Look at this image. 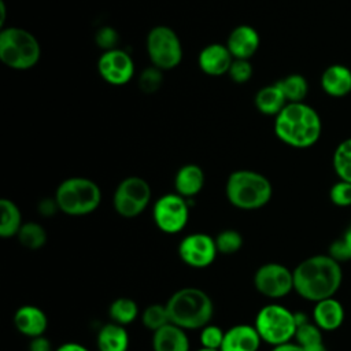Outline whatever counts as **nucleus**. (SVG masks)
I'll list each match as a JSON object with an SVG mask.
<instances>
[{
    "instance_id": "a18cd8bd",
    "label": "nucleus",
    "mask_w": 351,
    "mask_h": 351,
    "mask_svg": "<svg viewBox=\"0 0 351 351\" xmlns=\"http://www.w3.org/2000/svg\"><path fill=\"white\" fill-rule=\"evenodd\" d=\"M196 351H219V350H214V348H207V347H200L199 350Z\"/></svg>"
},
{
    "instance_id": "39448f33",
    "label": "nucleus",
    "mask_w": 351,
    "mask_h": 351,
    "mask_svg": "<svg viewBox=\"0 0 351 351\" xmlns=\"http://www.w3.org/2000/svg\"><path fill=\"white\" fill-rule=\"evenodd\" d=\"M59 211L81 217L93 213L101 203V189L90 178L70 177L63 180L55 192Z\"/></svg>"
},
{
    "instance_id": "72a5a7b5",
    "label": "nucleus",
    "mask_w": 351,
    "mask_h": 351,
    "mask_svg": "<svg viewBox=\"0 0 351 351\" xmlns=\"http://www.w3.org/2000/svg\"><path fill=\"white\" fill-rule=\"evenodd\" d=\"M223 336L225 332L222 330V328L214 325V324H208L204 328L200 329V344L202 347H207V348H214V350H219L223 341Z\"/></svg>"
},
{
    "instance_id": "2f4dec72",
    "label": "nucleus",
    "mask_w": 351,
    "mask_h": 351,
    "mask_svg": "<svg viewBox=\"0 0 351 351\" xmlns=\"http://www.w3.org/2000/svg\"><path fill=\"white\" fill-rule=\"evenodd\" d=\"M163 81V73L160 69L151 66L147 67L138 77V88L144 92V93H155Z\"/></svg>"
},
{
    "instance_id": "a211bd4d",
    "label": "nucleus",
    "mask_w": 351,
    "mask_h": 351,
    "mask_svg": "<svg viewBox=\"0 0 351 351\" xmlns=\"http://www.w3.org/2000/svg\"><path fill=\"white\" fill-rule=\"evenodd\" d=\"M319 84L328 96L346 97L351 93V69L341 63H333L322 71Z\"/></svg>"
},
{
    "instance_id": "393cba45",
    "label": "nucleus",
    "mask_w": 351,
    "mask_h": 351,
    "mask_svg": "<svg viewBox=\"0 0 351 351\" xmlns=\"http://www.w3.org/2000/svg\"><path fill=\"white\" fill-rule=\"evenodd\" d=\"M108 315L111 322L126 326L138 317V306L133 299L119 296L111 302L108 307Z\"/></svg>"
},
{
    "instance_id": "cd10ccee",
    "label": "nucleus",
    "mask_w": 351,
    "mask_h": 351,
    "mask_svg": "<svg viewBox=\"0 0 351 351\" xmlns=\"http://www.w3.org/2000/svg\"><path fill=\"white\" fill-rule=\"evenodd\" d=\"M16 237L25 248L40 250L47 243V230L37 222H25Z\"/></svg>"
},
{
    "instance_id": "f8f14e48",
    "label": "nucleus",
    "mask_w": 351,
    "mask_h": 351,
    "mask_svg": "<svg viewBox=\"0 0 351 351\" xmlns=\"http://www.w3.org/2000/svg\"><path fill=\"white\" fill-rule=\"evenodd\" d=\"M218 254L215 239L207 233H191L178 244V256L189 267H208Z\"/></svg>"
},
{
    "instance_id": "c9c22d12",
    "label": "nucleus",
    "mask_w": 351,
    "mask_h": 351,
    "mask_svg": "<svg viewBox=\"0 0 351 351\" xmlns=\"http://www.w3.org/2000/svg\"><path fill=\"white\" fill-rule=\"evenodd\" d=\"M118 43V33L111 26H103L96 33V44L103 48L104 51L115 49V45Z\"/></svg>"
},
{
    "instance_id": "412c9836",
    "label": "nucleus",
    "mask_w": 351,
    "mask_h": 351,
    "mask_svg": "<svg viewBox=\"0 0 351 351\" xmlns=\"http://www.w3.org/2000/svg\"><path fill=\"white\" fill-rule=\"evenodd\" d=\"M204 185V173L200 166L189 163L178 169L174 177L176 193L185 199L196 196Z\"/></svg>"
},
{
    "instance_id": "e433bc0d",
    "label": "nucleus",
    "mask_w": 351,
    "mask_h": 351,
    "mask_svg": "<svg viewBox=\"0 0 351 351\" xmlns=\"http://www.w3.org/2000/svg\"><path fill=\"white\" fill-rule=\"evenodd\" d=\"M328 255H329L332 259H335L336 262H339V263L351 261V250L348 248V245L346 244V241L343 240V237H339V239L333 240V241L329 244Z\"/></svg>"
},
{
    "instance_id": "4468645a",
    "label": "nucleus",
    "mask_w": 351,
    "mask_h": 351,
    "mask_svg": "<svg viewBox=\"0 0 351 351\" xmlns=\"http://www.w3.org/2000/svg\"><path fill=\"white\" fill-rule=\"evenodd\" d=\"M232 62H233V56L229 52L228 47L218 43L206 45L197 56V63L200 70L204 74L211 77L228 74Z\"/></svg>"
},
{
    "instance_id": "7c9ffc66",
    "label": "nucleus",
    "mask_w": 351,
    "mask_h": 351,
    "mask_svg": "<svg viewBox=\"0 0 351 351\" xmlns=\"http://www.w3.org/2000/svg\"><path fill=\"white\" fill-rule=\"evenodd\" d=\"M322 330L311 321L303 324V325H299L296 328V332H295V337L293 340L300 346V347H307V346H311V344H315V343H319V341H324L322 340Z\"/></svg>"
},
{
    "instance_id": "c756f323",
    "label": "nucleus",
    "mask_w": 351,
    "mask_h": 351,
    "mask_svg": "<svg viewBox=\"0 0 351 351\" xmlns=\"http://www.w3.org/2000/svg\"><path fill=\"white\" fill-rule=\"evenodd\" d=\"M215 245L218 254L232 255L241 250L243 247V236L236 229H223L215 237Z\"/></svg>"
},
{
    "instance_id": "79ce46f5",
    "label": "nucleus",
    "mask_w": 351,
    "mask_h": 351,
    "mask_svg": "<svg viewBox=\"0 0 351 351\" xmlns=\"http://www.w3.org/2000/svg\"><path fill=\"white\" fill-rule=\"evenodd\" d=\"M302 348H303V351H328L324 341H319V343H315V344H311L307 347H302Z\"/></svg>"
},
{
    "instance_id": "c03bdc74",
    "label": "nucleus",
    "mask_w": 351,
    "mask_h": 351,
    "mask_svg": "<svg viewBox=\"0 0 351 351\" xmlns=\"http://www.w3.org/2000/svg\"><path fill=\"white\" fill-rule=\"evenodd\" d=\"M4 21H5V4L1 0L0 1V26L4 25Z\"/></svg>"
},
{
    "instance_id": "9b49d317",
    "label": "nucleus",
    "mask_w": 351,
    "mask_h": 351,
    "mask_svg": "<svg viewBox=\"0 0 351 351\" xmlns=\"http://www.w3.org/2000/svg\"><path fill=\"white\" fill-rule=\"evenodd\" d=\"M254 287L269 299L285 298L293 291V271L278 262L265 263L254 274Z\"/></svg>"
},
{
    "instance_id": "f03ea898",
    "label": "nucleus",
    "mask_w": 351,
    "mask_h": 351,
    "mask_svg": "<svg viewBox=\"0 0 351 351\" xmlns=\"http://www.w3.org/2000/svg\"><path fill=\"white\" fill-rule=\"evenodd\" d=\"M274 133L280 141L292 148H310L322 134V121L310 104L288 103L274 117Z\"/></svg>"
},
{
    "instance_id": "c85d7f7f",
    "label": "nucleus",
    "mask_w": 351,
    "mask_h": 351,
    "mask_svg": "<svg viewBox=\"0 0 351 351\" xmlns=\"http://www.w3.org/2000/svg\"><path fill=\"white\" fill-rule=\"evenodd\" d=\"M141 322L152 333L155 330L160 329L162 326L167 325L170 322V317L167 313L166 303L165 304L154 303V304L147 306L141 314Z\"/></svg>"
},
{
    "instance_id": "b1692460",
    "label": "nucleus",
    "mask_w": 351,
    "mask_h": 351,
    "mask_svg": "<svg viewBox=\"0 0 351 351\" xmlns=\"http://www.w3.org/2000/svg\"><path fill=\"white\" fill-rule=\"evenodd\" d=\"M22 222L19 207L10 199L0 200V236L3 239L14 237L18 234Z\"/></svg>"
},
{
    "instance_id": "423d86ee",
    "label": "nucleus",
    "mask_w": 351,
    "mask_h": 351,
    "mask_svg": "<svg viewBox=\"0 0 351 351\" xmlns=\"http://www.w3.org/2000/svg\"><path fill=\"white\" fill-rule=\"evenodd\" d=\"M41 48L37 38L22 27H3L0 32V60L15 70H27L37 64Z\"/></svg>"
},
{
    "instance_id": "9d476101",
    "label": "nucleus",
    "mask_w": 351,
    "mask_h": 351,
    "mask_svg": "<svg viewBox=\"0 0 351 351\" xmlns=\"http://www.w3.org/2000/svg\"><path fill=\"white\" fill-rule=\"evenodd\" d=\"M152 218L156 228L163 233H180L189 219L188 199L178 193H166L160 196L154 204Z\"/></svg>"
},
{
    "instance_id": "6ab92c4d",
    "label": "nucleus",
    "mask_w": 351,
    "mask_h": 351,
    "mask_svg": "<svg viewBox=\"0 0 351 351\" xmlns=\"http://www.w3.org/2000/svg\"><path fill=\"white\" fill-rule=\"evenodd\" d=\"M311 315L313 322L322 332H333L343 325L346 313L343 304L333 296L315 302Z\"/></svg>"
},
{
    "instance_id": "a19ab883",
    "label": "nucleus",
    "mask_w": 351,
    "mask_h": 351,
    "mask_svg": "<svg viewBox=\"0 0 351 351\" xmlns=\"http://www.w3.org/2000/svg\"><path fill=\"white\" fill-rule=\"evenodd\" d=\"M271 351H303V348L296 341H288L280 346H274Z\"/></svg>"
},
{
    "instance_id": "0eeeda50",
    "label": "nucleus",
    "mask_w": 351,
    "mask_h": 351,
    "mask_svg": "<svg viewBox=\"0 0 351 351\" xmlns=\"http://www.w3.org/2000/svg\"><path fill=\"white\" fill-rule=\"evenodd\" d=\"M254 326L262 341L273 347L280 346L292 341L295 337V313L282 304L269 303L256 313Z\"/></svg>"
},
{
    "instance_id": "bb28decb",
    "label": "nucleus",
    "mask_w": 351,
    "mask_h": 351,
    "mask_svg": "<svg viewBox=\"0 0 351 351\" xmlns=\"http://www.w3.org/2000/svg\"><path fill=\"white\" fill-rule=\"evenodd\" d=\"M332 166L339 180L351 182V137L341 140L332 156Z\"/></svg>"
},
{
    "instance_id": "7ed1b4c3",
    "label": "nucleus",
    "mask_w": 351,
    "mask_h": 351,
    "mask_svg": "<svg viewBox=\"0 0 351 351\" xmlns=\"http://www.w3.org/2000/svg\"><path fill=\"white\" fill-rule=\"evenodd\" d=\"M170 322L185 329H202L214 315V303L207 292L196 287L176 291L166 302Z\"/></svg>"
},
{
    "instance_id": "ddd939ff",
    "label": "nucleus",
    "mask_w": 351,
    "mask_h": 351,
    "mask_svg": "<svg viewBox=\"0 0 351 351\" xmlns=\"http://www.w3.org/2000/svg\"><path fill=\"white\" fill-rule=\"evenodd\" d=\"M97 70L100 77L111 85H125L134 74V62L132 56L123 49L104 51L97 60Z\"/></svg>"
},
{
    "instance_id": "5701e85b",
    "label": "nucleus",
    "mask_w": 351,
    "mask_h": 351,
    "mask_svg": "<svg viewBox=\"0 0 351 351\" xmlns=\"http://www.w3.org/2000/svg\"><path fill=\"white\" fill-rule=\"evenodd\" d=\"M288 104L277 82L261 88L255 95V107L265 115L276 117Z\"/></svg>"
},
{
    "instance_id": "f704fd0d",
    "label": "nucleus",
    "mask_w": 351,
    "mask_h": 351,
    "mask_svg": "<svg viewBox=\"0 0 351 351\" xmlns=\"http://www.w3.org/2000/svg\"><path fill=\"white\" fill-rule=\"evenodd\" d=\"M252 64L248 59H233L228 71L230 80L236 84H245L252 77Z\"/></svg>"
},
{
    "instance_id": "f3484780",
    "label": "nucleus",
    "mask_w": 351,
    "mask_h": 351,
    "mask_svg": "<svg viewBox=\"0 0 351 351\" xmlns=\"http://www.w3.org/2000/svg\"><path fill=\"white\" fill-rule=\"evenodd\" d=\"M14 325L19 333L33 339L44 336L48 318L43 308L33 304H23L14 314Z\"/></svg>"
},
{
    "instance_id": "dca6fc26",
    "label": "nucleus",
    "mask_w": 351,
    "mask_h": 351,
    "mask_svg": "<svg viewBox=\"0 0 351 351\" xmlns=\"http://www.w3.org/2000/svg\"><path fill=\"white\" fill-rule=\"evenodd\" d=\"M262 339L254 325L237 324L225 330L219 351H258Z\"/></svg>"
},
{
    "instance_id": "58836bf2",
    "label": "nucleus",
    "mask_w": 351,
    "mask_h": 351,
    "mask_svg": "<svg viewBox=\"0 0 351 351\" xmlns=\"http://www.w3.org/2000/svg\"><path fill=\"white\" fill-rule=\"evenodd\" d=\"M38 211H40V214L41 215H44V217H51V215H53L56 211H59V207H58V203H56V200H55V197L53 199H44V200H41L40 203H38Z\"/></svg>"
},
{
    "instance_id": "a878e982",
    "label": "nucleus",
    "mask_w": 351,
    "mask_h": 351,
    "mask_svg": "<svg viewBox=\"0 0 351 351\" xmlns=\"http://www.w3.org/2000/svg\"><path fill=\"white\" fill-rule=\"evenodd\" d=\"M288 103H300L308 93V82L302 74H289L277 81Z\"/></svg>"
},
{
    "instance_id": "4be33fe9",
    "label": "nucleus",
    "mask_w": 351,
    "mask_h": 351,
    "mask_svg": "<svg viewBox=\"0 0 351 351\" xmlns=\"http://www.w3.org/2000/svg\"><path fill=\"white\" fill-rule=\"evenodd\" d=\"M96 343L99 351H128L129 333L125 326L108 322L99 329Z\"/></svg>"
},
{
    "instance_id": "4c0bfd02",
    "label": "nucleus",
    "mask_w": 351,
    "mask_h": 351,
    "mask_svg": "<svg viewBox=\"0 0 351 351\" xmlns=\"http://www.w3.org/2000/svg\"><path fill=\"white\" fill-rule=\"evenodd\" d=\"M29 351H55L51 341L45 336L33 337L29 341Z\"/></svg>"
},
{
    "instance_id": "ea45409f",
    "label": "nucleus",
    "mask_w": 351,
    "mask_h": 351,
    "mask_svg": "<svg viewBox=\"0 0 351 351\" xmlns=\"http://www.w3.org/2000/svg\"><path fill=\"white\" fill-rule=\"evenodd\" d=\"M55 351H89L85 346L75 343V341H67L60 344L59 347L55 348Z\"/></svg>"
},
{
    "instance_id": "37998d69",
    "label": "nucleus",
    "mask_w": 351,
    "mask_h": 351,
    "mask_svg": "<svg viewBox=\"0 0 351 351\" xmlns=\"http://www.w3.org/2000/svg\"><path fill=\"white\" fill-rule=\"evenodd\" d=\"M343 240L346 241V244L348 245V248L351 250V226H348L347 229H346V232L343 233Z\"/></svg>"
},
{
    "instance_id": "aec40b11",
    "label": "nucleus",
    "mask_w": 351,
    "mask_h": 351,
    "mask_svg": "<svg viewBox=\"0 0 351 351\" xmlns=\"http://www.w3.org/2000/svg\"><path fill=\"white\" fill-rule=\"evenodd\" d=\"M154 351H189L191 343L186 330L169 322L152 333Z\"/></svg>"
},
{
    "instance_id": "2eb2a0df",
    "label": "nucleus",
    "mask_w": 351,
    "mask_h": 351,
    "mask_svg": "<svg viewBox=\"0 0 351 351\" xmlns=\"http://www.w3.org/2000/svg\"><path fill=\"white\" fill-rule=\"evenodd\" d=\"M261 44L259 33L250 25L236 26L228 36L226 47L233 59H250L258 51Z\"/></svg>"
},
{
    "instance_id": "6e6552de",
    "label": "nucleus",
    "mask_w": 351,
    "mask_h": 351,
    "mask_svg": "<svg viewBox=\"0 0 351 351\" xmlns=\"http://www.w3.org/2000/svg\"><path fill=\"white\" fill-rule=\"evenodd\" d=\"M147 52L152 66L165 70L177 67L182 60V45L178 34L169 26L159 25L147 36Z\"/></svg>"
},
{
    "instance_id": "1a4fd4ad",
    "label": "nucleus",
    "mask_w": 351,
    "mask_h": 351,
    "mask_svg": "<svg viewBox=\"0 0 351 351\" xmlns=\"http://www.w3.org/2000/svg\"><path fill=\"white\" fill-rule=\"evenodd\" d=\"M151 202L149 184L137 176L123 178L112 197L114 210L123 218H134L140 215Z\"/></svg>"
},
{
    "instance_id": "f257e3e1",
    "label": "nucleus",
    "mask_w": 351,
    "mask_h": 351,
    "mask_svg": "<svg viewBox=\"0 0 351 351\" xmlns=\"http://www.w3.org/2000/svg\"><path fill=\"white\" fill-rule=\"evenodd\" d=\"M293 271V291L304 300L319 302L333 298L343 282L341 263L328 254L303 259Z\"/></svg>"
},
{
    "instance_id": "20e7f679",
    "label": "nucleus",
    "mask_w": 351,
    "mask_h": 351,
    "mask_svg": "<svg viewBox=\"0 0 351 351\" xmlns=\"http://www.w3.org/2000/svg\"><path fill=\"white\" fill-rule=\"evenodd\" d=\"M229 203L240 210H258L266 206L273 195L267 177L254 170H236L229 174L225 185Z\"/></svg>"
},
{
    "instance_id": "473e14b6",
    "label": "nucleus",
    "mask_w": 351,
    "mask_h": 351,
    "mask_svg": "<svg viewBox=\"0 0 351 351\" xmlns=\"http://www.w3.org/2000/svg\"><path fill=\"white\" fill-rule=\"evenodd\" d=\"M329 200L337 207H351V182L336 181L329 189Z\"/></svg>"
}]
</instances>
